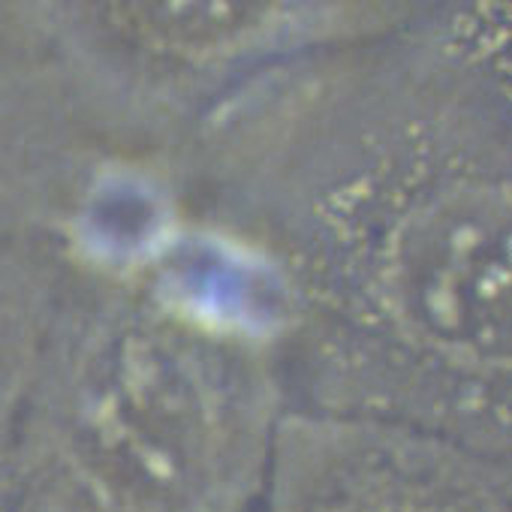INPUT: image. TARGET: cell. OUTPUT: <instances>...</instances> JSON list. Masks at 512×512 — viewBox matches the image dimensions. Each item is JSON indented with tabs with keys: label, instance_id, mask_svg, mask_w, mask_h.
I'll return each instance as SVG.
<instances>
[{
	"label": "cell",
	"instance_id": "1",
	"mask_svg": "<svg viewBox=\"0 0 512 512\" xmlns=\"http://www.w3.org/2000/svg\"><path fill=\"white\" fill-rule=\"evenodd\" d=\"M148 187L263 287L293 410L512 458V7L407 4L287 61Z\"/></svg>",
	"mask_w": 512,
	"mask_h": 512
},
{
	"label": "cell",
	"instance_id": "2",
	"mask_svg": "<svg viewBox=\"0 0 512 512\" xmlns=\"http://www.w3.org/2000/svg\"><path fill=\"white\" fill-rule=\"evenodd\" d=\"M293 410L263 287L160 211L67 244L7 512H256Z\"/></svg>",
	"mask_w": 512,
	"mask_h": 512
},
{
	"label": "cell",
	"instance_id": "3",
	"mask_svg": "<svg viewBox=\"0 0 512 512\" xmlns=\"http://www.w3.org/2000/svg\"><path fill=\"white\" fill-rule=\"evenodd\" d=\"M407 4L160 0L43 4L70 103L106 163L151 184L247 85L323 46L389 25Z\"/></svg>",
	"mask_w": 512,
	"mask_h": 512
},
{
	"label": "cell",
	"instance_id": "4",
	"mask_svg": "<svg viewBox=\"0 0 512 512\" xmlns=\"http://www.w3.org/2000/svg\"><path fill=\"white\" fill-rule=\"evenodd\" d=\"M256 512H512V458L413 425L290 410Z\"/></svg>",
	"mask_w": 512,
	"mask_h": 512
},
{
	"label": "cell",
	"instance_id": "5",
	"mask_svg": "<svg viewBox=\"0 0 512 512\" xmlns=\"http://www.w3.org/2000/svg\"><path fill=\"white\" fill-rule=\"evenodd\" d=\"M124 184L70 103L37 4H0V244H73Z\"/></svg>",
	"mask_w": 512,
	"mask_h": 512
},
{
	"label": "cell",
	"instance_id": "6",
	"mask_svg": "<svg viewBox=\"0 0 512 512\" xmlns=\"http://www.w3.org/2000/svg\"><path fill=\"white\" fill-rule=\"evenodd\" d=\"M67 278V244H0V512L16 437Z\"/></svg>",
	"mask_w": 512,
	"mask_h": 512
}]
</instances>
